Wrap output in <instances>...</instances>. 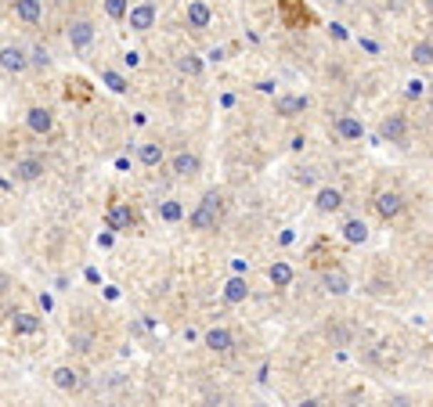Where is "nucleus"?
Masks as SVG:
<instances>
[{
    "label": "nucleus",
    "instance_id": "f03ea898",
    "mask_svg": "<svg viewBox=\"0 0 433 407\" xmlns=\"http://www.w3.org/2000/svg\"><path fill=\"white\" fill-rule=\"evenodd\" d=\"M0 65H4V73H11V76L26 73V69H29L26 47H19V43H4V47H0Z\"/></svg>",
    "mask_w": 433,
    "mask_h": 407
},
{
    "label": "nucleus",
    "instance_id": "6e6552de",
    "mask_svg": "<svg viewBox=\"0 0 433 407\" xmlns=\"http://www.w3.org/2000/svg\"><path fill=\"white\" fill-rule=\"evenodd\" d=\"M69 43H73V51H87L90 43H94V22H87V18H76L73 26H69Z\"/></svg>",
    "mask_w": 433,
    "mask_h": 407
},
{
    "label": "nucleus",
    "instance_id": "dca6fc26",
    "mask_svg": "<svg viewBox=\"0 0 433 407\" xmlns=\"http://www.w3.org/2000/svg\"><path fill=\"white\" fill-rule=\"evenodd\" d=\"M26 123H29L33 134H51V130H54V112H51V108H29Z\"/></svg>",
    "mask_w": 433,
    "mask_h": 407
},
{
    "label": "nucleus",
    "instance_id": "cd10ccee",
    "mask_svg": "<svg viewBox=\"0 0 433 407\" xmlns=\"http://www.w3.org/2000/svg\"><path fill=\"white\" fill-rule=\"evenodd\" d=\"M101 83H105L108 90H116V94H127V90H130L127 80H123L120 73H113V69H101Z\"/></svg>",
    "mask_w": 433,
    "mask_h": 407
},
{
    "label": "nucleus",
    "instance_id": "c756f323",
    "mask_svg": "<svg viewBox=\"0 0 433 407\" xmlns=\"http://www.w3.org/2000/svg\"><path fill=\"white\" fill-rule=\"evenodd\" d=\"M177 69H181L184 76H199V73H202V62H199L195 54H181V58H177Z\"/></svg>",
    "mask_w": 433,
    "mask_h": 407
},
{
    "label": "nucleus",
    "instance_id": "a211bd4d",
    "mask_svg": "<svg viewBox=\"0 0 433 407\" xmlns=\"http://www.w3.org/2000/svg\"><path fill=\"white\" fill-rule=\"evenodd\" d=\"M336 134L343 141H361L365 137V127H361L358 115H340V120H336Z\"/></svg>",
    "mask_w": 433,
    "mask_h": 407
},
{
    "label": "nucleus",
    "instance_id": "aec40b11",
    "mask_svg": "<svg viewBox=\"0 0 433 407\" xmlns=\"http://www.w3.org/2000/svg\"><path fill=\"white\" fill-rule=\"evenodd\" d=\"M155 213H159V220H167V223H181V220H184V209H181L177 199H162V202H155Z\"/></svg>",
    "mask_w": 433,
    "mask_h": 407
},
{
    "label": "nucleus",
    "instance_id": "f3484780",
    "mask_svg": "<svg viewBox=\"0 0 433 407\" xmlns=\"http://www.w3.org/2000/svg\"><path fill=\"white\" fill-rule=\"evenodd\" d=\"M43 328V321L36 317V314H29V310H19L15 317H11V332L15 335H36Z\"/></svg>",
    "mask_w": 433,
    "mask_h": 407
},
{
    "label": "nucleus",
    "instance_id": "b1692460",
    "mask_svg": "<svg viewBox=\"0 0 433 407\" xmlns=\"http://www.w3.org/2000/svg\"><path fill=\"white\" fill-rule=\"evenodd\" d=\"M343 238H347L350 245H361V242L368 238V223H365V220H347V223H343Z\"/></svg>",
    "mask_w": 433,
    "mask_h": 407
},
{
    "label": "nucleus",
    "instance_id": "9b49d317",
    "mask_svg": "<svg viewBox=\"0 0 433 407\" xmlns=\"http://www.w3.org/2000/svg\"><path fill=\"white\" fill-rule=\"evenodd\" d=\"M202 342H206V350H209V354H231V346H235V335H231L228 328H209Z\"/></svg>",
    "mask_w": 433,
    "mask_h": 407
},
{
    "label": "nucleus",
    "instance_id": "f257e3e1",
    "mask_svg": "<svg viewBox=\"0 0 433 407\" xmlns=\"http://www.w3.org/2000/svg\"><path fill=\"white\" fill-rule=\"evenodd\" d=\"M221 209H224V195L221 191H206L202 202H199V209L188 216V227L192 231H213L216 220H221Z\"/></svg>",
    "mask_w": 433,
    "mask_h": 407
},
{
    "label": "nucleus",
    "instance_id": "473e14b6",
    "mask_svg": "<svg viewBox=\"0 0 433 407\" xmlns=\"http://www.w3.org/2000/svg\"><path fill=\"white\" fill-rule=\"evenodd\" d=\"M422 90H426L422 80H412V83H408V97H422Z\"/></svg>",
    "mask_w": 433,
    "mask_h": 407
},
{
    "label": "nucleus",
    "instance_id": "ddd939ff",
    "mask_svg": "<svg viewBox=\"0 0 433 407\" xmlns=\"http://www.w3.org/2000/svg\"><path fill=\"white\" fill-rule=\"evenodd\" d=\"M184 18H188V26H192V29H206V26H209V18H213V11H209L206 0H188Z\"/></svg>",
    "mask_w": 433,
    "mask_h": 407
},
{
    "label": "nucleus",
    "instance_id": "bb28decb",
    "mask_svg": "<svg viewBox=\"0 0 433 407\" xmlns=\"http://www.w3.org/2000/svg\"><path fill=\"white\" fill-rule=\"evenodd\" d=\"M412 62H415V65H422V69L433 62V43H429V40H419V43L412 47Z\"/></svg>",
    "mask_w": 433,
    "mask_h": 407
},
{
    "label": "nucleus",
    "instance_id": "4be33fe9",
    "mask_svg": "<svg viewBox=\"0 0 433 407\" xmlns=\"http://www.w3.org/2000/svg\"><path fill=\"white\" fill-rule=\"evenodd\" d=\"M314 206H318L321 213H336V209L343 206V195H340L336 188H321L318 199H314Z\"/></svg>",
    "mask_w": 433,
    "mask_h": 407
},
{
    "label": "nucleus",
    "instance_id": "a878e982",
    "mask_svg": "<svg viewBox=\"0 0 433 407\" xmlns=\"http://www.w3.org/2000/svg\"><path fill=\"white\" fill-rule=\"evenodd\" d=\"M26 58H29V65H36V69H47V65H51V51H47L43 43H33V47L26 51Z\"/></svg>",
    "mask_w": 433,
    "mask_h": 407
},
{
    "label": "nucleus",
    "instance_id": "39448f33",
    "mask_svg": "<svg viewBox=\"0 0 433 407\" xmlns=\"http://www.w3.org/2000/svg\"><path fill=\"white\" fill-rule=\"evenodd\" d=\"M379 134H383V141H390V144H408V123H405V115H387V120L379 123Z\"/></svg>",
    "mask_w": 433,
    "mask_h": 407
},
{
    "label": "nucleus",
    "instance_id": "7c9ffc66",
    "mask_svg": "<svg viewBox=\"0 0 433 407\" xmlns=\"http://www.w3.org/2000/svg\"><path fill=\"white\" fill-rule=\"evenodd\" d=\"M90 346H94L90 335H73L69 339V350H76V354H90Z\"/></svg>",
    "mask_w": 433,
    "mask_h": 407
},
{
    "label": "nucleus",
    "instance_id": "f8f14e48",
    "mask_svg": "<svg viewBox=\"0 0 433 407\" xmlns=\"http://www.w3.org/2000/svg\"><path fill=\"white\" fill-rule=\"evenodd\" d=\"M275 112L282 115V120H296V115L307 112V97H303V94H282V97L275 101Z\"/></svg>",
    "mask_w": 433,
    "mask_h": 407
},
{
    "label": "nucleus",
    "instance_id": "5701e85b",
    "mask_svg": "<svg viewBox=\"0 0 433 407\" xmlns=\"http://www.w3.org/2000/svg\"><path fill=\"white\" fill-rule=\"evenodd\" d=\"M267 278H271V285H275V288H286V285H293V267L278 260V263L267 267Z\"/></svg>",
    "mask_w": 433,
    "mask_h": 407
},
{
    "label": "nucleus",
    "instance_id": "72a5a7b5",
    "mask_svg": "<svg viewBox=\"0 0 433 407\" xmlns=\"http://www.w3.org/2000/svg\"><path fill=\"white\" fill-rule=\"evenodd\" d=\"M296 181H300V184H314V169H300Z\"/></svg>",
    "mask_w": 433,
    "mask_h": 407
},
{
    "label": "nucleus",
    "instance_id": "2f4dec72",
    "mask_svg": "<svg viewBox=\"0 0 433 407\" xmlns=\"http://www.w3.org/2000/svg\"><path fill=\"white\" fill-rule=\"evenodd\" d=\"M329 339L340 342V346H347V342H350V332H347V328H329Z\"/></svg>",
    "mask_w": 433,
    "mask_h": 407
},
{
    "label": "nucleus",
    "instance_id": "20e7f679",
    "mask_svg": "<svg viewBox=\"0 0 433 407\" xmlns=\"http://www.w3.org/2000/svg\"><path fill=\"white\" fill-rule=\"evenodd\" d=\"M105 223L113 227V231H120V235H127V231H134V227H137V216H134V209H130L127 202H116L113 209H108Z\"/></svg>",
    "mask_w": 433,
    "mask_h": 407
},
{
    "label": "nucleus",
    "instance_id": "0eeeda50",
    "mask_svg": "<svg viewBox=\"0 0 433 407\" xmlns=\"http://www.w3.org/2000/svg\"><path fill=\"white\" fill-rule=\"evenodd\" d=\"M278 11H282L286 26H293V29H300V26L311 22V11L303 8V0H278Z\"/></svg>",
    "mask_w": 433,
    "mask_h": 407
},
{
    "label": "nucleus",
    "instance_id": "9d476101",
    "mask_svg": "<svg viewBox=\"0 0 433 407\" xmlns=\"http://www.w3.org/2000/svg\"><path fill=\"white\" fill-rule=\"evenodd\" d=\"M54 386H58L62 393H80L83 389V375L76 371V368H69V364H62V368H54Z\"/></svg>",
    "mask_w": 433,
    "mask_h": 407
},
{
    "label": "nucleus",
    "instance_id": "2eb2a0df",
    "mask_svg": "<svg viewBox=\"0 0 433 407\" xmlns=\"http://www.w3.org/2000/svg\"><path fill=\"white\" fill-rule=\"evenodd\" d=\"M43 177V162L40 159H19L15 162V181H22V184H33V181H40Z\"/></svg>",
    "mask_w": 433,
    "mask_h": 407
},
{
    "label": "nucleus",
    "instance_id": "c85d7f7f",
    "mask_svg": "<svg viewBox=\"0 0 433 407\" xmlns=\"http://www.w3.org/2000/svg\"><path fill=\"white\" fill-rule=\"evenodd\" d=\"M127 8H130V0H105V15L113 18V22H123L127 18Z\"/></svg>",
    "mask_w": 433,
    "mask_h": 407
},
{
    "label": "nucleus",
    "instance_id": "393cba45",
    "mask_svg": "<svg viewBox=\"0 0 433 407\" xmlns=\"http://www.w3.org/2000/svg\"><path fill=\"white\" fill-rule=\"evenodd\" d=\"M246 296H249V285H246L242 278H231V281L224 285V300H228V303H242Z\"/></svg>",
    "mask_w": 433,
    "mask_h": 407
},
{
    "label": "nucleus",
    "instance_id": "6ab92c4d",
    "mask_svg": "<svg viewBox=\"0 0 433 407\" xmlns=\"http://www.w3.org/2000/svg\"><path fill=\"white\" fill-rule=\"evenodd\" d=\"M15 15H19L22 22L36 26V22L43 18V4H40V0H15Z\"/></svg>",
    "mask_w": 433,
    "mask_h": 407
},
{
    "label": "nucleus",
    "instance_id": "7ed1b4c3",
    "mask_svg": "<svg viewBox=\"0 0 433 407\" xmlns=\"http://www.w3.org/2000/svg\"><path fill=\"white\" fill-rule=\"evenodd\" d=\"M127 22H130L134 33H148L155 26V4H152V0H141V4L127 8Z\"/></svg>",
    "mask_w": 433,
    "mask_h": 407
},
{
    "label": "nucleus",
    "instance_id": "412c9836",
    "mask_svg": "<svg viewBox=\"0 0 433 407\" xmlns=\"http://www.w3.org/2000/svg\"><path fill=\"white\" fill-rule=\"evenodd\" d=\"M137 162L141 166H159L162 162V144L159 141H141L137 144Z\"/></svg>",
    "mask_w": 433,
    "mask_h": 407
},
{
    "label": "nucleus",
    "instance_id": "1a4fd4ad",
    "mask_svg": "<svg viewBox=\"0 0 433 407\" xmlns=\"http://www.w3.org/2000/svg\"><path fill=\"white\" fill-rule=\"evenodd\" d=\"M170 169H174V177L192 181L195 173H199V155H195V152H177V155L170 159Z\"/></svg>",
    "mask_w": 433,
    "mask_h": 407
},
{
    "label": "nucleus",
    "instance_id": "4468645a",
    "mask_svg": "<svg viewBox=\"0 0 433 407\" xmlns=\"http://www.w3.org/2000/svg\"><path fill=\"white\" fill-rule=\"evenodd\" d=\"M321 285H325V292H333V296H343V292H350V278L340 270V267H329L321 274Z\"/></svg>",
    "mask_w": 433,
    "mask_h": 407
},
{
    "label": "nucleus",
    "instance_id": "423d86ee",
    "mask_svg": "<svg viewBox=\"0 0 433 407\" xmlns=\"http://www.w3.org/2000/svg\"><path fill=\"white\" fill-rule=\"evenodd\" d=\"M372 206H375L379 220H397V216H401V209H405V202H401V195H397V191H379Z\"/></svg>",
    "mask_w": 433,
    "mask_h": 407
}]
</instances>
